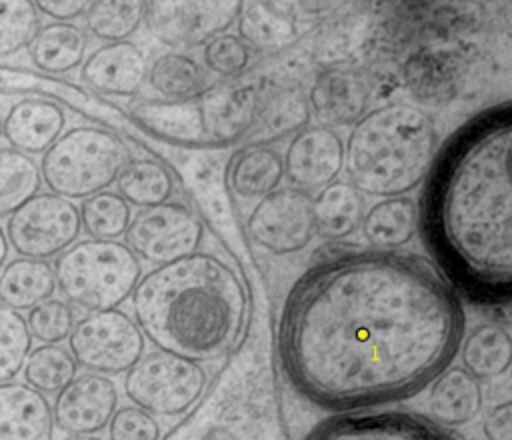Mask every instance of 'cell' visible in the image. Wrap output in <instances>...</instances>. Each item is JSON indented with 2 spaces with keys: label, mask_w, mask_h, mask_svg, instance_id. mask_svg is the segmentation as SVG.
Masks as SVG:
<instances>
[{
  "label": "cell",
  "mask_w": 512,
  "mask_h": 440,
  "mask_svg": "<svg viewBox=\"0 0 512 440\" xmlns=\"http://www.w3.org/2000/svg\"><path fill=\"white\" fill-rule=\"evenodd\" d=\"M54 270L46 260L14 258L0 270V304L10 310H30L52 298Z\"/></svg>",
  "instance_id": "obj_27"
},
{
  "label": "cell",
  "mask_w": 512,
  "mask_h": 440,
  "mask_svg": "<svg viewBox=\"0 0 512 440\" xmlns=\"http://www.w3.org/2000/svg\"><path fill=\"white\" fill-rule=\"evenodd\" d=\"M116 406L118 390L110 378L94 372L82 374L56 394L52 420L70 436H92L110 424Z\"/></svg>",
  "instance_id": "obj_15"
},
{
  "label": "cell",
  "mask_w": 512,
  "mask_h": 440,
  "mask_svg": "<svg viewBox=\"0 0 512 440\" xmlns=\"http://www.w3.org/2000/svg\"><path fill=\"white\" fill-rule=\"evenodd\" d=\"M90 2L84 0H40L34 2L36 10L44 16L54 18L56 22H70L86 14Z\"/></svg>",
  "instance_id": "obj_42"
},
{
  "label": "cell",
  "mask_w": 512,
  "mask_h": 440,
  "mask_svg": "<svg viewBox=\"0 0 512 440\" xmlns=\"http://www.w3.org/2000/svg\"><path fill=\"white\" fill-rule=\"evenodd\" d=\"M42 176L38 164L14 150L0 148V218L14 214L40 192Z\"/></svg>",
  "instance_id": "obj_32"
},
{
  "label": "cell",
  "mask_w": 512,
  "mask_h": 440,
  "mask_svg": "<svg viewBox=\"0 0 512 440\" xmlns=\"http://www.w3.org/2000/svg\"><path fill=\"white\" fill-rule=\"evenodd\" d=\"M310 120L308 98L298 90L290 88L272 96L256 112V120L248 134L256 140L254 144H264L268 140H278L288 134H296L306 128Z\"/></svg>",
  "instance_id": "obj_31"
},
{
  "label": "cell",
  "mask_w": 512,
  "mask_h": 440,
  "mask_svg": "<svg viewBox=\"0 0 512 440\" xmlns=\"http://www.w3.org/2000/svg\"><path fill=\"white\" fill-rule=\"evenodd\" d=\"M240 2H144V24L166 46L196 48L224 34Z\"/></svg>",
  "instance_id": "obj_12"
},
{
  "label": "cell",
  "mask_w": 512,
  "mask_h": 440,
  "mask_svg": "<svg viewBox=\"0 0 512 440\" xmlns=\"http://www.w3.org/2000/svg\"><path fill=\"white\" fill-rule=\"evenodd\" d=\"M308 106L322 128L350 126L368 112L370 86L358 70L332 66L314 78Z\"/></svg>",
  "instance_id": "obj_17"
},
{
  "label": "cell",
  "mask_w": 512,
  "mask_h": 440,
  "mask_svg": "<svg viewBox=\"0 0 512 440\" xmlns=\"http://www.w3.org/2000/svg\"><path fill=\"white\" fill-rule=\"evenodd\" d=\"M284 178V162L278 150L268 144H248L228 162L226 182L240 198H264Z\"/></svg>",
  "instance_id": "obj_25"
},
{
  "label": "cell",
  "mask_w": 512,
  "mask_h": 440,
  "mask_svg": "<svg viewBox=\"0 0 512 440\" xmlns=\"http://www.w3.org/2000/svg\"><path fill=\"white\" fill-rule=\"evenodd\" d=\"M364 212V196L350 182L334 180L312 198L314 234L324 240H344L362 226Z\"/></svg>",
  "instance_id": "obj_23"
},
{
  "label": "cell",
  "mask_w": 512,
  "mask_h": 440,
  "mask_svg": "<svg viewBox=\"0 0 512 440\" xmlns=\"http://www.w3.org/2000/svg\"><path fill=\"white\" fill-rule=\"evenodd\" d=\"M258 92L252 84H212L184 100H142L130 106V120L172 146L212 150L242 140L258 112Z\"/></svg>",
  "instance_id": "obj_5"
},
{
  "label": "cell",
  "mask_w": 512,
  "mask_h": 440,
  "mask_svg": "<svg viewBox=\"0 0 512 440\" xmlns=\"http://www.w3.org/2000/svg\"><path fill=\"white\" fill-rule=\"evenodd\" d=\"M304 440H456L430 418L406 410L346 412L314 426Z\"/></svg>",
  "instance_id": "obj_14"
},
{
  "label": "cell",
  "mask_w": 512,
  "mask_h": 440,
  "mask_svg": "<svg viewBox=\"0 0 512 440\" xmlns=\"http://www.w3.org/2000/svg\"><path fill=\"white\" fill-rule=\"evenodd\" d=\"M144 20V2L98 0L90 2L84 14L86 28L92 36L110 42L128 40Z\"/></svg>",
  "instance_id": "obj_35"
},
{
  "label": "cell",
  "mask_w": 512,
  "mask_h": 440,
  "mask_svg": "<svg viewBox=\"0 0 512 440\" xmlns=\"http://www.w3.org/2000/svg\"><path fill=\"white\" fill-rule=\"evenodd\" d=\"M126 162V148L116 134L96 126H74L42 154L38 168L42 184L70 200L108 190Z\"/></svg>",
  "instance_id": "obj_7"
},
{
  "label": "cell",
  "mask_w": 512,
  "mask_h": 440,
  "mask_svg": "<svg viewBox=\"0 0 512 440\" xmlns=\"http://www.w3.org/2000/svg\"><path fill=\"white\" fill-rule=\"evenodd\" d=\"M86 32L72 22H48L40 26L28 46L38 72L54 76L82 66L86 60Z\"/></svg>",
  "instance_id": "obj_24"
},
{
  "label": "cell",
  "mask_w": 512,
  "mask_h": 440,
  "mask_svg": "<svg viewBox=\"0 0 512 440\" xmlns=\"http://www.w3.org/2000/svg\"><path fill=\"white\" fill-rule=\"evenodd\" d=\"M6 258H8V242H6L4 230L0 228V270H2V266L6 264Z\"/></svg>",
  "instance_id": "obj_43"
},
{
  "label": "cell",
  "mask_w": 512,
  "mask_h": 440,
  "mask_svg": "<svg viewBox=\"0 0 512 440\" xmlns=\"http://www.w3.org/2000/svg\"><path fill=\"white\" fill-rule=\"evenodd\" d=\"M204 228L182 204H160L140 210L126 228V246L144 262L164 266L198 252Z\"/></svg>",
  "instance_id": "obj_11"
},
{
  "label": "cell",
  "mask_w": 512,
  "mask_h": 440,
  "mask_svg": "<svg viewBox=\"0 0 512 440\" xmlns=\"http://www.w3.org/2000/svg\"><path fill=\"white\" fill-rule=\"evenodd\" d=\"M248 230L272 254L284 256L304 250L314 238L310 194L292 186L276 188L252 208Z\"/></svg>",
  "instance_id": "obj_13"
},
{
  "label": "cell",
  "mask_w": 512,
  "mask_h": 440,
  "mask_svg": "<svg viewBox=\"0 0 512 440\" xmlns=\"http://www.w3.org/2000/svg\"><path fill=\"white\" fill-rule=\"evenodd\" d=\"M134 322L162 352L192 362L226 354L246 320V290L218 256L196 252L156 266L132 292Z\"/></svg>",
  "instance_id": "obj_3"
},
{
  "label": "cell",
  "mask_w": 512,
  "mask_h": 440,
  "mask_svg": "<svg viewBox=\"0 0 512 440\" xmlns=\"http://www.w3.org/2000/svg\"><path fill=\"white\" fill-rule=\"evenodd\" d=\"M80 230V214L72 200L38 192L10 214L4 236L20 258L46 260L70 248Z\"/></svg>",
  "instance_id": "obj_10"
},
{
  "label": "cell",
  "mask_w": 512,
  "mask_h": 440,
  "mask_svg": "<svg viewBox=\"0 0 512 440\" xmlns=\"http://www.w3.org/2000/svg\"><path fill=\"white\" fill-rule=\"evenodd\" d=\"M146 56L130 40L96 48L80 66V80L94 92L130 98L146 82Z\"/></svg>",
  "instance_id": "obj_18"
},
{
  "label": "cell",
  "mask_w": 512,
  "mask_h": 440,
  "mask_svg": "<svg viewBox=\"0 0 512 440\" xmlns=\"http://www.w3.org/2000/svg\"><path fill=\"white\" fill-rule=\"evenodd\" d=\"M66 112L48 98H24L10 106L2 120V136L22 154H44L64 132Z\"/></svg>",
  "instance_id": "obj_19"
},
{
  "label": "cell",
  "mask_w": 512,
  "mask_h": 440,
  "mask_svg": "<svg viewBox=\"0 0 512 440\" xmlns=\"http://www.w3.org/2000/svg\"><path fill=\"white\" fill-rule=\"evenodd\" d=\"M512 106L502 102L442 146L428 170L418 222L442 276L476 304L512 294Z\"/></svg>",
  "instance_id": "obj_2"
},
{
  "label": "cell",
  "mask_w": 512,
  "mask_h": 440,
  "mask_svg": "<svg viewBox=\"0 0 512 440\" xmlns=\"http://www.w3.org/2000/svg\"><path fill=\"white\" fill-rule=\"evenodd\" d=\"M80 226L92 240H118L126 234L132 220L130 206L118 192H98L84 198L80 208Z\"/></svg>",
  "instance_id": "obj_34"
},
{
  "label": "cell",
  "mask_w": 512,
  "mask_h": 440,
  "mask_svg": "<svg viewBox=\"0 0 512 440\" xmlns=\"http://www.w3.org/2000/svg\"><path fill=\"white\" fill-rule=\"evenodd\" d=\"M436 146L438 132L428 112L390 102L354 124L344 144V170L362 196H406L426 178Z\"/></svg>",
  "instance_id": "obj_4"
},
{
  "label": "cell",
  "mask_w": 512,
  "mask_h": 440,
  "mask_svg": "<svg viewBox=\"0 0 512 440\" xmlns=\"http://www.w3.org/2000/svg\"><path fill=\"white\" fill-rule=\"evenodd\" d=\"M206 372L198 362L154 350L144 354L124 378V392L152 416H180L202 396Z\"/></svg>",
  "instance_id": "obj_8"
},
{
  "label": "cell",
  "mask_w": 512,
  "mask_h": 440,
  "mask_svg": "<svg viewBox=\"0 0 512 440\" xmlns=\"http://www.w3.org/2000/svg\"><path fill=\"white\" fill-rule=\"evenodd\" d=\"M24 384L40 394H58L66 388L78 372L72 354L58 344H42L32 348L22 366Z\"/></svg>",
  "instance_id": "obj_33"
},
{
  "label": "cell",
  "mask_w": 512,
  "mask_h": 440,
  "mask_svg": "<svg viewBox=\"0 0 512 440\" xmlns=\"http://www.w3.org/2000/svg\"><path fill=\"white\" fill-rule=\"evenodd\" d=\"M488 440H512V404L506 400L488 410L482 422Z\"/></svg>",
  "instance_id": "obj_41"
},
{
  "label": "cell",
  "mask_w": 512,
  "mask_h": 440,
  "mask_svg": "<svg viewBox=\"0 0 512 440\" xmlns=\"http://www.w3.org/2000/svg\"><path fill=\"white\" fill-rule=\"evenodd\" d=\"M416 230L418 206L408 196L384 198L364 212L362 232L374 250L396 252L416 236Z\"/></svg>",
  "instance_id": "obj_26"
},
{
  "label": "cell",
  "mask_w": 512,
  "mask_h": 440,
  "mask_svg": "<svg viewBox=\"0 0 512 440\" xmlns=\"http://www.w3.org/2000/svg\"><path fill=\"white\" fill-rule=\"evenodd\" d=\"M236 24L238 38L258 52L282 50L298 36L294 8L282 2H240Z\"/></svg>",
  "instance_id": "obj_21"
},
{
  "label": "cell",
  "mask_w": 512,
  "mask_h": 440,
  "mask_svg": "<svg viewBox=\"0 0 512 440\" xmlns=\"http://www.w3.org/2000/svg\"><path fill=\"white\" fill-rule=\"evenodd\" d=\"M110 440H158L160 424L148 412L138 406L116 408L108 424Z\"/></svg>",
  "instance_id": "obj_40"
},
{
  "label": "cell",
  "mask_w": 512,
  "mask_h": 440,
  "mask_svg": "<svg viewBox=\"0 0 512 440\" xmlns=\"http://www.w3.org/2000/svg\"><path fill=\"white\" fill-rule=\"evenodd\" d=\"M460 346L462 368L476 380L498 378L510 368L512 340L508 330L500 324H478Z\"/></svg>",
  "instance_id": "obj_28"
},
{
  "label": "cell",
  "mask_w": 512,
  "mask_h": 440,
  "mask_svg": "<svg viewBox=\"0 0 512 440\" xmlns=\"http://www.w3.org/2000/svg\"><path fill=\"white\" fill-rule=\"evenodd\" d=\"M118 194L130 206L154 208L166 204L174 194L172 174L156 160H128L116 178Z\"/></svg>",
  "instance_id": "obj_30"
},
{
  "label": "cell",
  "mask_w": 512,
  "mask_h": 440,
  "mask_svg": "<svg viewBox=\"0 0 512 440\" xmlns=\"http://www.w3.org/2000/svg\"><path fill=\"white\" fill-rule=\"evenodd\" d=\"M282 162L292 188L322 190L344 170V142L330 128L308 126L294 134Z\"/></svg>",
  "instance_id": "obj_16"
},
{
  "label": "cell",
  "mask_w": 512,
  "mask_h": 440,
  "mask_svg": "<svg viewBox=\"0 0 512 440\" xmlns=\"http://www.w3.org/2000/svg\"><path fill=\"white\" fill-rule=\"evenodd\" d=\"M464 326L458 292L430 260L356 250L294 282L278 354L300 396L346 414L416 396L450 366Z\"/></svg>",
  "instance_id": "obj_1"
},
{
  "label": "cell",
  "mask_w": 512,
  "mask_h": 440,
  "mask_svg": "<svg viewBox=\"0 0 512 440\" xmlns=\"http://www.w3.org/2000/svg\"><path fill=\"white\" fill-rule=\"evenodd\" d=\"M74 310L70 304L58 298H48L38 306L28 310L26 326L30 338H36L44 344H58L66 340L74 328Z\"/></svg>",
  "instance_id": "obj_38"
},
{
  "label": "cell",
  "mask_w": 512,
  "mask_h": 440,
  "mask_svg": "<svg viewBox=\"0 0 512 440\" xmlns=\"http://www.w3.org/2000/svg\"><path fill=\"white\" fill-rule=\"evenodd\" d=\"M144 344V334L122 310L88 312L68 336L76 364L94 374L128 372L144 356Z\"/></svg>",
  "instance_id": "obj_9"
},
{
  "label": "cell",
  "mask_w": 512,
  "mask_h": 440,
  "mask_svg": "<svg viewBox=\"0 0 512 440\" xmlns=\"http://www.w3.org/2000/svg\"><path fill=\"white\" fill-rule=\"evenodd\" d=\"M56 288L72 308L116 310L142 278L140 260L118 240H80L56 256Z\"/></svg>",
  "instance_id": "obj_6"
},
{
  "label": "cell",
  "mask_w": 512,
  "mask_h": 440,
  "mask_svg": "<svg viewBox=\"0 0 512 440\" xmlns=\"http://www.w3.org/2000/svg\"><path fill=\"white\" fill-rule=\"evenodd\" d=\"M484 404L480 382L462 366H450L432 384L428 406L432 420L442 426H462L472 422Z\"/></svg>",
  "instance_id": "obj_22"
},
{
  "label": "cell",
  "mask_w": 512,
  "mask_h": 440,
  "mask_svg": "<svg viewBox=\"0 0 512 440\" xmlns=\"http://www.w3.org/2000/svg\"><path fill=\"white\" fill-rule=\"evenodd\" d=\"M38 28L34 2H0V60L30 46Z\"/></svg>",
  "instance_id": "obj_37"
},
{
  "label": "cell",
  "mask_w": 512,
  "mask_h": 440,
  "mask_svg": "<svg viewBox=\"0 0 512 440\" xmlns=\"http://www.w3.org/2000/svg\"><path fill=\"white\" fill-rule=\"evenodd\" d=\"M0 136H2V118H0Z\"/></svg>",
  "instance_id": "obj_45"
},
{
  "label": "cell",
  "mask_w": 512,
  "mask_h": 440,
  "mask_svg": "<svg viewBox=\"0 0 512 440\" xmlns=\"http://www.w3.org/2000/svg\"><path fill=\"white\" fill-rule=\"evenodd\" d=\"M32 338L20 312L0 304V384L14 380L24 366Z\"/></svg>",
  "instance_id": "obj_36"
},
{
  "label": "cell",
  "mask_w": 512,
  "mask_h": 440,
  "mask_svg": "<svg viewBox=\"0 0 512 440\" xmlns=\"http://www.w3.org/2000/svg\"><path fill=\"white\" fill-rule=\"evenodd\" d=\"M64 440H102V438H96V436H68Z\"/></svg>",
  "instance_id": "obj_44"
},
{
  "label": "cell",
  "mask_w": 512,
  "mask_h": 440,
  "mask_svg": "<svg viewBox=\"0 0 512 440\" xmlns=\"http://www.w3.org/2000/svg\"><path fill=\"white\" fill-rule=\"evenodd\" d=\"M52 406L24 382L0 384V440H52Z\"/></svg>",
  "instance_id": "obj_20"
},
{
  "label": "cell",
  "mask_w": 512,
  "mask_h": 440,
  "mask_svg": "<svg viewBox=\"0 0 512 440\" xmlns=\"http://www.w3.org/2000/svg\"><path fill=\"white\" fill-rule=\"evenodd\" d=\"M202 58L206 70L224 78H236L250 66L252 50L238 38V34L224 32L204 46Z\"/></svg>",
  "instance_id": "obj_39"
},
{
  "label": "cell",
  "mask_w": 512,
  "mask_h": 440,
  "mask_svg": "<svg viewBox=\"0 0 512 440\" xmlns=\"http://www.w3.org/2000/svg\"><path fill=\"white\" fill-rule=\"evenodd\" d=\"M146 80L162 100H184L212 86L204 66L184 52H166L154 58Z\"/></svg>",
  "instance_id": "obj_29"
}]
</instances>
